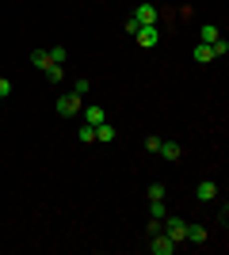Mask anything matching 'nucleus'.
<instances>
[{
    "label": "nucleus",
    "mask_w": 229,
    "mask_h": 255,
    "mask_svg": "<svg viewBox=\"0 0 229 255\" xmlns=\"http://www.w3.org/2000/svg\"><path fill=\"white\" fill-rule=\"evenodd\" d=\"M161 233L172 240V244H187V221L184 217H168L164 213V221H161Z\"/></svg>",
    "instance_id": "1"
},
{
    "label": "nucleus",
    "mask_w": 229,
    "mask_h": 255,
    "mask_svg": "<svg viewBox=\"0 0 229 255\" xmlns=\"http://www.w3.org/2000/svg\"><path fill=\"white\" fill-rule=\"evenodd\" d=\"M80 111H84V99L76 96V92H65V96L57 99V115L61 118H76Z\"/></svg>",
    "instance_id": "2"
},
{
    "label": "nucleus",
    "mask_w": 229,
    "mask_h": 255,
    "mask_svg": "<svg viewBox=\"0 0 229 255\" xmlns=\"http://www.w3.org/2000/svg\"><path fill=\"white\" fill-rule=\"evenodd\" d=\"M134 38H138V46L153 50V46L161 42V27H157V23H149V27H138V31H134Z\"/></svg>",
    "instance_id": "3"
},
{
    "label": "nucleus",
    "mask_w": 229,
    "mask_h": 255,
    "mask_svg": "<svg viewBox=\"0 0 229 255\" xmlns=\"http://www.w3.org/2000/svg\"><path fill=\"white\" fill-rule=\"evenodd\" d=\"M157 15H161V11H157V4H138L130 19L138 23V27H149V23H157Z\"/></svg>",
    "instance_id": "4"
},
{
    "label": "nucleus",
    "mask_w": 229,
    "mask_h": 255,
    "mask_svg": "<svg viewBox=\"0 0 229 255\" xmlns=\"http://www.w3.org/2000/svg\"><path fill=\"white\" fill-rule=\"evenodd\" d=\"M176 248H180V244H172V240H168V236H164V233L149 236V252H153V255H172Z\"/></svg>",
    "instance_id": "5"
},
{
    "label": "nucleus",
    "mask_w": 229,
    "mask_h": 255,
    "mask_svg": "<svg viewBox=\"0 0 229 255\" xmlns=\"http://www.w3.org/2000/svg\"><path fill=\"white\" fill-rule=\"evenodd\" d=\"M195 198H199V202H214V198H218V183L203 179V183L195 187Z\"/></svg>",
    "instance_id": "6"
},
{
    "label": "nucleus",
    "mask_w": 229,
    "mask_h": 255,
    "mask_svg": "<svg viewBox=\"0 0 229 255\" xmlns=\"http://www.w3.org/2000/svg\"><path fill=\"white\" fill-rule=\"evenodd\" d=\"M115 137H119V129L111 126V122H99V126H96V141H103V145H111V141H115Z\"/></svg>",
    "instance_id": "7"
},
{
    "label": "nucleus",
    "mask_w": 229,
    "mask_h": 255,
    "mask_svg": "<svg viewBox=\"0 0 229 255\" xmlns=\"http://www.w3.org/2000/svg\"><path fill=\"white\" fill-rule=\"evenodd\" d=\"M80 115H84V122H88V126H99V122H107V115H103V107H84Z\"/></svg>",
    "instance_id": "8"
},
{
    "label": "nucleus",
    "mask_w": 229,
    "mask_h": 255,
    "mask_svg": "<svg viewBox=\"0 0 229 255\" xmlns=\"http://www.w3.org/2000/svg\"><path fill=\"white\" fill-rule=\"evenodd\" d=\"M157 152H161L164 160H180V156H184V149H180L176 141H161V149H157Z\"/></svg>",
    "instance_id": "9"
},
{
    "label": "nucleus",
    "mask_w": 229,
    "mask_h": 255,
    "mask_svg": "<svg viewBox=\"0 0 229 255\" xmlns=\"http://www.w3.org/2000/svg\"><path fill=\"white\" fill-rule=\"evenodd\" d=\"M187 244H207V229L203 225H187Z\"/></svg>",
    "instance_id": "10"
},
{
    "label": "nucleus",
    "mask_w": 229,
    "mask_h": 255,
    "mask_svg": "<svg viewBox=\"0 0 229 255\" xmlns=\"http://www.w3.org/2000/svg\"><path fill=\"white\" fill-rule=\"evenodd\" d=\"M31 65H34V69H42V73H46V69L54 65V61H50V50H34V53H31Z\"/></svg>",
    "instance_id": "11"
},
{
    "label": "nucleus",
    "mask_w": 229,
    "mask_h": 255,
    "mask_svg": "<svg viewBox=\"0 0 229 255\" xmlns=\"http://www.w3.org/2000/svg\"><path fill=\"white\" fill-rule=\"evenodd\" d=\"M218 38H222V31H218V27H214V23H207V27H203V31H199V42H218Z\"/></svg>",
    "instance_id": "12"
},
{
    "label": "nucleus",
    "mask_w": 229,
    "mask_h": 255,
    "mask_svg": "<svg viewBox=\"0 0 229 255\" xmlns=\"http://www.w3.org/2000/svg\"><path fill=\"white\" fill-rule=\"evenodd\" d=\"M195 61H199V65H210V61H214V50H210L207 42H199V46H195Z\"/></svg>",
    "instance_id": "13"
},
{
    "label": "nucleus",
    "mask_w": 229,
    "mask_h": 255,
    "mask_svg": "<svg viewBox=\"0 0 229 255\" xmlns=\"http://www.w3.org/2000/svg\"><path fill=\"white\" fill-rule=\"evenodd\" d=\"M46 80H50V84H61V80H65V65H50V69H46Z\"/></svg>",
    "instance_id": "14"
},
{
    "label": "nucleus",
    "mask_w": 229,
    "mask_h": 255,
    "mask_svg": "<svg viewBox=\"0 0 229 255\" xmlns=\"http://www.w3.org/2000/svg\"><path fill=\"white\" fill-rule=\"evenodd\" d=\"M76 137L84 141V145H92V141H96V126H88V122H84V126L76 129Z\"/></svg>",
    "instance_id": "15"
},
{
    "label": "nucleus",
    "mask_w": 229,
    "mask_h": 255,
    "mask_svg": "<svg viewBox=\"0 0 229 255\" xmlns=\"http://www.w3.org/2000/svg\"><path fill=\"white\" fill-rule=\"evenodd\" d=\"M210 50H214V61H222V57L229 53V42H226V38H218V42H210Z\"/></svg>",
    "instance_id": "16"
},
{
    "label": "nucleus",
    "mask_w": 229,
    "mask_h": 255,
    "mask_svg": "<svg viewBox=\"0 0 229 255\" xmlns=\"http://www.w3.org/2000/svg\"><path fill=\"white\" fill-rule=\"evenodd\" d=\"M149 202H164V183H149Z\"/></svg>",
    "instance_id": "17"
},
{
    "label": "nucleus",
    "mask_w": 229,
    "mask_h": 255,
    "mask_svg": "<svg viewBox=\"0 0 229 255\" xmlns=\"http://www.w3.org/2000/svg\"><path fill=\"white\" fill-rule=\"evenodd\" d=\"M65 57H69L65 46H54V50H50V61H54V65H65Z\"/></svg>",
    "instance_id": "18"
},
{
    "label": "nucleus",
    "mask_w": 229,
    "mask_h": 255,
    "mask_svg": "<svg viewBox=\"0 0 229 255\" xmlns=\"http://www.w3.org/2000/svg\"><path fill=\"white\" fill-rule=\"evenodd\" d=\"M73 92H76V96H80V99H84L88 92H92V84H88V80H76V84H73Z\"/></svg>",
    "instance_id": "19"
},
{
    "label": "nucleus",
    "mask_w": 229,
    "mask_h": 255,
    "mask_svg": "<svg viewBox=\"0 0 229 255\" xmlns=\"http://www.w3.org/2000/svg\"><path fill=\"white\" fill-rule=\"evenodd\" d=\"M145 149L157 152V149H161V137H157V133H149V137H145Z\"/></svg>",
    "instance_id": "20"
},
{
    "label": "nucleus",
    "mask_w": 229,
    "mask_h": 255,
    "mask_svg": "<svg viewBox=\"0 0 229 255\" xmlns=\"http://www.w3.org/2000/svg\"><path fill=\"white\" fill-rule=\"evenodd\" d=\"M149 217H164V202H149Z\"/></svg>",
    "instance_id": "21"
},
{
    "label": "nucleus",
    "mask_w": 229,
    "mask_h": 255,
    "mask_svg": "<svg viewBox=\"0 0 229 255\" xmlns=\"http://www.w3.org/2000/svg\"><path fill=\"white\" fill-rule=\"evenodd\" d=\"M161 221H164V217H149V236L161 233Z\"/></svg>",
    "instance_id": "22"
},
{
    "label": "nucleus",
    "mask_w": 229,
    "mask_h": 255,
    "mask_svg": "<svg viewBox=\"0 0 229 255\" xmlns=\"http://www.w3.org/2000/svg\"><path fill=\"white\" fill-rule=\"evenodd\" d=\"M8 92H11V84L4 80V76H0V99H8Z\"/></svg>",
    "instance_id": "23"
},
{
    "label": "nucleus",
    "mask_w": 229,
    "mask_h": 255,
    "mask_svg": "<svg viewBox=\"0 0 229 255\" xmlns=\"http://www.w3.org/2000/svg\"><path fill=\"white\" fill-rule=\"evenodd\" d=\"M0 107H4V99H0Z\"/></svg>",
    "instance_id": "24"
}]
</instances>
